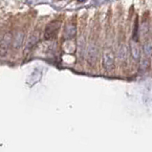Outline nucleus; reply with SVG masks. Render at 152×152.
<instances>
[{
  "label": "nucleus",
  "instance_id": "1",
  "mask_svg": "<svg viewBox=\"0 0 152 152\" xmlns=\"http://www.w3.org/2000/svg\"><path fill=\"white\" fill-rule=\"evenodd\" d=\"M61 23L59 21H52L48 25L46 26L45 31H44V38L46 40H52L56 37Z\"/></svg>",
  "mask_w": 152,
  "mask_h": 152
},
{
  "label": "nucleus",
  "instance_id": "2",
  "mask_svg": "<svg viewBox=\"0 0 152 152\" xmlns=\"http://www.w3.org/2000/svg\"><path fill=\"white\" fill-rule=\"evenodd\" d=\"M12 34L11 32L6 33L4 36L2 37L1 40H0V56H5L7 55L9 49L12 43Z\"/></svg>",
  "mask_w": 152,
  "mask_h": 152
},
{
  "label": "nucleus",
  "instance_id": "3",
  "mask_svg": "<svg viewBox=\"0 0 152 152\" xmlns=\"http://www.w3.org/2000/svg\"><path fill=\"white\" fill-rule=\"evenodd\" d=\"M115 65V56L113 52L107 50L103 53L102 56V66L106 71H110Z\"/></svg>",
  "mask_w": 152,
  "mask_h": 152
},
{
  "label": "nucleus",
  "instance_id": "4",
  "mask_svg": "<svg viewBox=\"0 0 152 152\" xmlns=\"http://www.w3.org/2000/svg\"><path fill=\"white\" fill-rule=\"evenodd\" d=\"M98 47L94 44H90L86 51V58H87V61L89 64H94L96 62V60L98 58Z\"/></svg>",
  "mask_w": 152,
  "mask_h": 152
},
{
  "label": "nucleus",
  "instance_id": "5",
  "mask_svg": "<svg viewBox=\"0 0 152 152\" xmlns=\"http://www.w3.org/2000/svg\"><path fill=\"white\" fill-rule=\"evenodd\" d=\"M130 54L133 59L137 60V61H140L141 58V49L139 47L138 43L135 40L130 41Z\"/></svg>",
  "mask_w": 152,
  "mask_h": 152
},
{
  "label": "nucleus",
  "instance_id": "6",
  "mask_svg": "<svg viewBox=\"0 0 152 152\" xmlns=\"http://www.w3.org/2000/svg\"><path fill=\"white\" fill-rule=\"evenodd\" d=\"M77 34V27L74 24H69L65 27L64 30V38L65 39H72Z\"/></svg>",
  "mask_w": 152,
  "mask_h": 152
},
{
  "label": "nucleus",
  "instance_id": "7",
  "mask_svg": "<svg viewBox=\"0 0 152 152\" xmlns=\"http://www.w3.org/2000/svg\"><path fill=\"white\" fill-rule=\"evenodd\" d=\"M38 38H39V36H38L37 33H34L33 34H31L27 43H26V51L33 50L34 47H36V45L37 44Z\"/></svg>",
  "mask_w": 152,
  "mask_h": 152
},
{
  "label": "nucleus",
  "instance_id": "8",
  "mask_svg": "<svg viewBox=\"0 0 152 152\" xmlns=\"http://www.w3.org/2000/svg\"><path fill=\"white\" fill-rule=\"evenodd\" d=\"M24 37H25V34L23 32H17L15 34L14 40H12V46H14L15 49H19L20 47L22 46L23 41H24Z\"/></svg>",
  "mask_w": 152,
  "mask_h": 152
},
{
  "label": "nucleus",
  "instance_id": "9",
  "mask_svg": "<svg viewBox=\"0 0 152 152\" xmlns=\"http://www.w3.org/2000/svg\"><path fill=\"white\" fill-rule=\"evenodd\" d=\"M142 52L146 58L152 56V40H147L142 45Z\"/></svg>",
  "mask_w": 152,
  "mask_h": 152
},
{
  "label": "nucleus",
  "instance_id": "10",
  "mask_svg": "<svg viewBox=\"0 0 152 152\" xmlns=\"http://www.w3.org/2000/svg\"><path fill=\"white\" fill-rule=\"evenodd\" d=\"M117 56H118V58L121 61L126 59L127 56V47L125 46L124 44H121L120 46V48L118 50V53H117Z\"/></svg>",
  "mask_w": 152,
  "mask_h": 152
},
{
  "label": "nucleus",
  "instance_id": "11",
  "mask_svg": "<svg viewBox=\"0 0 152 152\" xmlns=\"http://www.w3.org/2000/svg\"><path fill=\"white\" fill-rule=\"evenodd\" d=\"M139 66H140V69H141L142 71L147 70V69H148V67H149V60H148V58H147L146 56H145V58H141Z\"/></svg>",
  "mask_w": 152,
  "mask_h": 152
},
{
  "label": "nucleus",
  "instance_id": "12",
  "mask_svg": "<svg viewBox=\"0 0 152 152\" xmlns=\"http://www.w3.org/2000/svg\"><path fill=\"white\" fill-rule=\"evenodd\" d=\"M149 32V25L147 22H144L140 27V34L142 37H145L146 36L147 34Z\"/></svg>",
  "mask_w": 152,
  "mask_h": 152
},
{
  "label": "nucleus",
  "instance_id": "13",
  "mask_svg": "<svg viewBox=\"0 0 152 152\" xmlns=\"http://www.w3.org/2000/svg\"><path fill=\"white\" fill-rule=\"evenodd\" d=\"M77 2H80V3H82V2H85L86 0H77Z\"/></svg>",
  "mask_w": 152,
  "mask_h": 152
}]
</instances>
